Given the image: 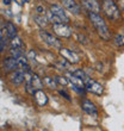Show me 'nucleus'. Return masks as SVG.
<instances>
[{
    "label": "nucleus",
    "instance_id": "f257e3e1",
    "mask_svg": "<svg viewBox=\"0 0 124 131\" xmlns=\"http://www.w3.org/2000/svg\"><path fill=\"white\" fill-rule=\"evenodd\" d=\"M88 16H90L91 21H92V24L94 25V28L97 29L99 36L103 38V39L107 41V39L110 38V31H109V29H107L104 19L99 16V13H94V12H90Z\"/></svg>",
    "mask_w": 124,
    "mask_h": 131
},
{
    "label": "nucleus",
    "instance_id": "f03ea898",
    "mask_svg": "<svg viewBox=\"0 0 124 131\" xmlns=\"http://www.w3.org/2000/svg\"><path fill=\"white\" fill-rule=\"evenodd\" d=\"M103 11L110 19H118L121 17V12L113 0H104L103 1Z\"/></svg>",
    "mask_w": 124,
    "mask_h": 131
},
{
    "label": "nucleus",
    "instance_id": "7ed1b4c3",
    "mask_svg": "<svg viewBox=\"0 0 124 131\" xmlns=\"http://www.w3.org/2000/svg\"><path fill=\"white\" fill-rule=\"evenodd\" d=\"M53 31L57 36L63 38H69L73 34L72 29L69 28L68 25H66V23H55V24H53Z\"/></svg>",
    "mask_w": 124,
    "mask_h": 131
},
{
    "label": "nucleus",
    "instance_id": "20e7f679",
    "mask_svg": "<svg viewBox=\"0 0 124 131\" xmlns=\"http://www.w3.org/2000/svg\"><path fill=\"white\" fill-rule=\"evenodd\" d=\"M39 36H41V38L43 39V42H44L45 44H48L49 47H51V48H54V49H61L62 48L61 41H59L57 38L51 36V35L47 34V32H41Z\"/></svg>",
    "mask_w": 124,
    "mask_h": 131
},
{
    "label": "nucleus",
    "instance_id": "39448f33",
    "mask_svg": "<svg viewBox=\"0 0 124 131\" xmlns=\"http://www.w3.org/2000/svg\"><path fill=\"white\" fill-rule=\"evenodd\" d=\"M84 82H85V88H86L88 92H92V93L97 94V95H100V94L103 93V86L100 85V83L96 82V81H92L90 78H87V79L84 80Z\"/></svg>",
    "mask_w": 124,
    "mask_h": 131
},
{
    "label": "nucleus",
    "instance_id": "423d86ee",
    "mask_svg": "<svg viewBox=\"0 0 124 131\" xmlns=\"http://www.w3.org/2000/svg\"><path fill=\"white\" fill-rule=\"evenodd\" d=\"M60 54L63 59H66L68 62L73 63V64H75V63H79V56L76 55L74 51L72 50H69V49H65V48H61L60 49Z\"/></svg>",
    "mask_w": 124,
    "mask_h": 131
},
{
    "label": "nucleus",
    "instance_id": "0eeeda50",
    "mask_svg": "<svg viewBox=\"0 0 124 131\" xmlns=\"http://www.w3.org/2000/svg\"><path fill=\"white\" fill-rule=\"evenodd\" d=\"M50 11H51L53 13L55 14L56 17L59 18L62 23H66V24H67V23H69L68 16L66 14L65 10H63L61 6H59V5H53V6L50 7Z\"/></svg>",
    "mask_w": 124,
    "mask_h": 131
},
{
    "label": "nucleus",
    "instance_id": "6e6552de",
    "mask_svg": "<svg viewBox=\"0 0 124 131\" xmlns=\"http://www.w3.org/2000/svg\"><path fill=\"white\" fill-rule=\"evenodd\" d=\"M81 107H82V110L85 111L87 114H90V116H94V117L98 116L96 105H94L93 103H91L90 100H84L82 104H81Z\"/></svg>",
    "mask_w": 124,
    "mask_h": 131
},
{
    "label": "nucleus",
    "instance_id": "1a4fd4ad",
    "mask_svg": "<svg viewBox=\"0 0 124 131\" xmlns=\"http://www.w3.org/2000/svg\"><path fill=\"white\" fill-rule=\"evenodd\" d=\"M82 5L90 12H94V13H99L100 12L99 3L97 0H82Z\"/></svg>",
    "mask_w": 124,
    "mask_h": 131
},
{
    "label": "nucleus",
    "instance_id": "9d476101",
    "mask_svg": "<svg viewBox=\"0 0 124 131\" xmlns=\"http://www.w3.org/2000/svg\"><path fill=\"white\" fill-rule=\"evenodd\" d=\"M62 4H63V6L68 11H70L72 13H74V14L80 13V6L74 0H62Z\"/></svg>",
    "mask_w": 124,
    "mask_h": 131
},
{
    "label": "nucleus",
    "instance_id": "9b49d317",
    "mask_svg": "<svg viewBox=\"0 0 124 131\" xmlns=\"http://www.w3.org/2000/svg\"><path fill=\"white\" fill-rule=\"evenodd\" d=\"M35 100H36V103H37L39 106H44V105H47V103H48L47 94L42 90H37L35 92Z\"/></svg>",
    "mask_w": 124,
    "mask_h": 131
},
{
    "label": "nucleus",
    "instance_id": "f8f14e48",
    "mask_svg": "<svg viewBox=\"0 0 124 131\" xmlns=\"http://www.w3.org/2000/svg\"><path fill=\"white\" fill-rule=\"evenodd\" d=\"M17 67H18V63H17V59L16 57L11 56V57L5 59V61H4V68L6 69L7 72L14 70V69H17Z\"/></svg>",
    "mask_w": 124,
    "mask_h": 131
},
{
    "label": "nucleus",
    "instance_id": "ddd939ff",
    "mask_svg": "<svg viewBox=\"0 0 124 131\" xmlns=\"http://www.w3.org/2000/svg\"><path fill=\"white\" fill-rule=\"evenodd\" d=\"M68 79H69V81H70L72 85L78 86V87H80V88H85V82H84V80L81 79V78H79V76H76L75 74H69Z\"/></svg>",
    "mask_w": 124,
    "mask_h": 131
},
{
    "label": "nucleus",
    "instance_id": "4468645a",
    "mask_svg": "<svg viewBox=\"0 0 124 131\" xmlns=\"http://www.w3.org/2000/svg\"><path fill=\"white\" fill-rule=\"evenodd\" d=\"M25 79V73L22 72V70H18V72L14 73V75L12 76V83H14V85H20L23 81H24Z\"/></svg>",
    "mask_w": 124,
    "mask_h": 131
},
{
    "label": "nucleus",
    "instance_id": "2eb2a0df",
    "mask_svg": "<svg viewBox=\"0 0 124 131\" xmlns=\"http://www.w3.org/2000/svg\"><path fill=\"white\" fill-rule=\"evenodd\" d=\"M5 29H6V34L7 36H8V38H14L16 36H17V29H16V26H14L12 23H6V25H5Z\"/></svg>",
    "mask_w": 124,
    "mask_h": 131
},
{
    "label": "nucleus",
    "instance_id": "dca6fc26",
    "mask_svg": "<svg viewBox=\"0 0 124 131\" xmlns=\"http://www.w3.org/2000/svg\"><path fill=\"white\" fill-rule=\"evenodd\" d=\"M34 20L37 23L39 26H43V28H45L47 26V24H48V18H45L43 14H35L34 16Z\"/></svg>",
    "mask_w": 124,
    "mask_h": 131
},
{
    "label": "nucleus",
    "instance_id": "f3484780",
    "mask_svg": "<svg viewBox=\"0 0 124 131\" xmlns=\"http://www.w3.org/2000/svg\"><path fill=\"white\" fill-rule=\"evenodd\" d=\"M44 82H45V85H47L49 88H51V90H56V87H57V82H56V80L51 79V78H49V76L44 78Z\"/></svg>",
    "mask_w": 124,
    "mask_h": 131
},
{
    "label": "nucleus",
    "instance_id": "a211bd4d",
    "mask_svg": "<svg viewBox=\"0 0 124 131\" xmlns=\"http://www.w3.org/2000/svg\"><path fill=\"white\" fill-rule=\"evenodd\" d=\"M31 82H32V85L35 86V88H37V90H41L42 86H43V85H42L41 79H39V76L36 75V74L32 75V81H31Z\"/></svg>",
    "mask_w": 124,
    "mask_h": 131
},
{
    "label": "nucleus",
    "instance_id": "6ab92c4d",
    "mask_svg": "<svg viewBox=\"0 0 124 131\" xmlns=\"http://www.w3.org/2000/svg\"><path fill=\"white\" fill-rule=\"evenodd\" d=\"M17 63H18V67H20L22 68V67H24V66L28 64V59L22 55V56H19V57L17 59Z\"/></svg>",
    "mask_w": 124,
    "mask_h": 131
},
{
    "label": "nucleus",
    "instance_id": "aec40b11",
    "mask_svg": "<svg viewBox=\"0 0 124 131\" xmlns=\"http://www.w3.org/2000/svg\"><path fill=\"white\" fill-rule=\"evenodd\" d=\"M115 43H116L118 47L124 45V36L123 35H116V37H115Z\"/></svg>",
    "mask_w": 124,
    "mask_h": 131
},
{
    "label": "nucleus",
    "instance_id": "412c9836",
    "mask_svg": "<svg viewBox=\"0 0 124 131\" xmlns=\"http://www.w3.org/2000/svg\"><path fill=\"white\" fill-rule=\"evenodd\" d=\"M25 91H26L30 95H35L36 90H35V86L32 85V82H28V83H26V88H25Z\"/></svg>",
    "mask_w": 124,
    "mask_h": 131
},
{
    "label": "nucleus",
    "instance_id": "4be33fe9",
    "mask_svg": "<svg viewBox=\"0 0 124 131\" xmlns=\"http://www.w3.org/2000/svg\"><path fill=\"white\" fill-rule=\"evenodd\" d=\"M55 80H56V82H57V83H60V85H62V86H66V85L68 83V81H69V80H67V79H66L65 76H61V75L56 76V78H55Z\"/></svg>",
    "mask_w": 124,
    "mask_h": 131
},
{
    "label": "nucleus",
    "instance_id": "5701e85b",
    "mask_svg": "<svg viewBox=\"0 0 124 131\" xmlns=\"http://www.w3.org/2000/svg\"><path fill=\"white\" fill-rule=\"evenodd\" d=\"M11 56H13V57H16V59H18L19 56H22L20 48H12L11 49Z\"/></svg>",
    "mask_w": 124,
    "mask_h": 131
},
{
    "label": "nucleus",
    "instance_id": "b1692460",
    "mask_svg": "<svg viewBox=\"0 0 124 131\" xmlns=\"http://www.w3.org/2000/svg\"><path fill=\"white\" fill-rule=\"evenodd\" d=\"M22 47V42L20 39L16 36L14 38H12V48H20Z\"/></svg>",
    "mask_w": 124,
    "mask_h": 131
},
{
    "label": "nucleus",
    "instance_id": "393cba45",
    "mask_svg": "<svg viewBox=\"0 0 124 131\" xmlns=\"http://www.w3.org/2000/svg\"><path fill=\"white\" fill-rule=\"evenodd\" d=\"M73 74H75L76 76H79V78H81L82 80H85V79H87V78H88V76H87L86 74H85V72H84V70H80V69L75 70V72L73 73Z\"/></svg>",
    "mask_w": 124,
    "mask_h": 131
},
{
    "label": "nucleus",
    "instance_id": "a878e982",
    "mask_svg": "<svg viewBox=\"0 0 124 131\" xmlns=\"http://www.w3.org/2000/svg\"><path fill=\"white\" fill-rule=\"evenodd\" d=\"M78 37H79V42H80V43H84V44H87V43H88V38L85 37L84 35H79Z\"/></svg>",
    "mask_w": 124,
    "mask_h": 131
},
{
    "label": "nucleus",
    "instance_id": "bb28decb",
    "mask_svg": "<svg viewBox=\"0 0 124 131\" xmlns=\"http://www.w3.org/2000/svg\"><path fill=\"white\" fill-rule=\"evenodd\" d=\"M36 11H37L39 14H44L45 13V10H44V7H43V6H37Z\"/></svg>",
    "mask_w": 124,
    "mask_h": 131
},
{
    "label": "nucleus",
    "instance_id": "cd10ccee",
    "mask_svg": "<svg viewBox=\"0 0 124 131\" xmlns=\"http://www.w3.org/2000/svg\"><path fill=\"white\" fill-rule=\"evenodd\" d=\"M60 94H61V95H63V97H65L66 99H67V100H69V101H70V97H69L68 94L66 93L65 91H60Z\"/></svg>",
    "mask_w": 124,
    "mask_h": 131
},
{
    "label": "nucleus",
    "instance_id": "c85d7f7f",
    "mask_svg": "<svg viewBox=\"0 0 124 131\" xmlns=\"http://www.w3.org/2000/svg\"><path fill=\"white\" fill-rule=\"evenodd\" d=\"M119 10H122V11H124V0H121V3H119Z\"/></svg>",
    "mask_w": 124,
    "mask_h": 131
},
{
    "label": "nucleus",
    "instance_id": "c756f323",
    "mask_svg": "<svg viewBox=\"0 0 124 131\" xmlns=\"http://www.w3.org/2000/svg\"><path fill=\"white\" fill-rule=\"evenodd\" d=\"M10 3H11V0H4V4H5V5H8Z\"/></svg>",
    "mask_w": 124,
    "mask_h": 131
},
{
    "label": "nucleus",
    "instance_id": "7c9ffc66",
    "mask_svg": "<svg viewBox=\"0 0 124 131\" xmlns=\"http://www.w3.org/2000/svg\"><path fill=\"white\" fill-rule=\"evenodd\" d=\"M23 3L26 4V3H30V0H23Z\"/></svg>",
    "mask_w": 124,
    "mask_h": 131
}]
</instances>
